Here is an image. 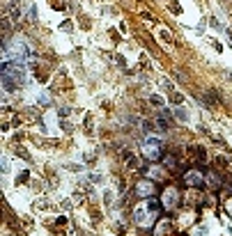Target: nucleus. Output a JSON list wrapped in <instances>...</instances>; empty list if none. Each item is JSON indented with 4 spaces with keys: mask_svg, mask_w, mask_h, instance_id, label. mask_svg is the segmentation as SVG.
Wrapping results in <instances>:
<instances>
[{
    "mask_svg": "<svg viewBox=\"0 0 232 236\" xmlns=\"http://www.w3.org/2000/svg\"><path fill=\"white\" fill-rule=\"evenodd\" d=\"M175 200H177V192L170 188V190H168V206H172V204H175Z\"/></svg>",
    "mask_w": 232,
    "mask_h": 236,
    "instance_id": "5",
    "label": "nucleus"
},
{
    "mask_svg": "<svg viewBox=\"0 0 232 236\" xmlns=\"http://www.w3.org/2000/svg\"><path fill=\"white\" fill-rule=\"evenodd\" d=\"M136 192H138L140 197H152L154 192H156V188H154L152 181H140V184L136 186Z\"/></svg>",
    "mask_w": 232,
    "mask_h": 236,
    "instance_id": "3",
    "label": "nucleus"
},
{
    "mask_svg": "<svg viewBox=\"0 0 232 236\" xmlns=\"http://www.w3.org/2000/svg\"><path fill=\"white\" fill-rule=\"evenodd\" d=\"M140 147H143L145 158H147V161H152V163H156L159 158L163 156V144H161L159 138H154V135H147L143 142H140Z\"/></svg>",
    "mask_w": 232,
    "mask_h": 236,
    "instance_id": "1",
    "label": "nucleus"
},
{
    "mask_svg": "<svg viewBox=\"0 0 232 236\" xmlns=\"http://www.w3.org/2000/svg\"><path fill=\"white\" fill-rule=\"evenodd\" d=\"M184 184L191 186V188H202V186H205V177L193 170V172H188V174H184Z\"/></svg>",
    "mask_w": 232,
    "mask_h": 236,
    "instance_id": "2",
    "label": "nucleus"
},
{
    "mask_svg": "<svg viewBox=\"0 0 232 236\" xmlns=\"http://www.w3.org/2000/svg\"><path fill=\"white\" fill-rule=\"evenodd\" d=\"M163 163H166L168 170H177V161H175L172 156H166V158H163Z\"/></svg>",
    "mask_w": 232,
    "mask_h": 236,
    "instance_id": "4",
    "label": "nucleus"
}]
</instances>
